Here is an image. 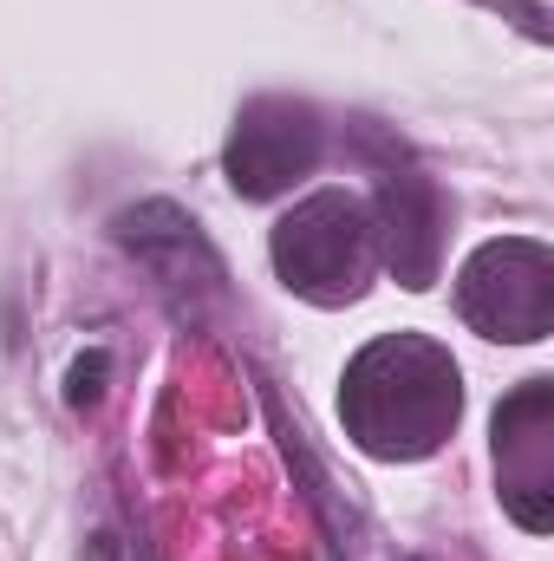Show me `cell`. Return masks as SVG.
<instances>
[{"mask_svg":"<svg viewBox=\"0 0 554 561\" xmlns=\"http://www.w3.org/2000/svg\"><path fill=\"white\" fill-rule=\"evenodd\" d=\"M105 379H112V353H105V346H92L85 359H72V373H66V399L85 412V405H99V399H105Z\"/></svg>","mask_w":554,"mask_h":561,"instance_id":"1","label":"cell"}]
</instances>
